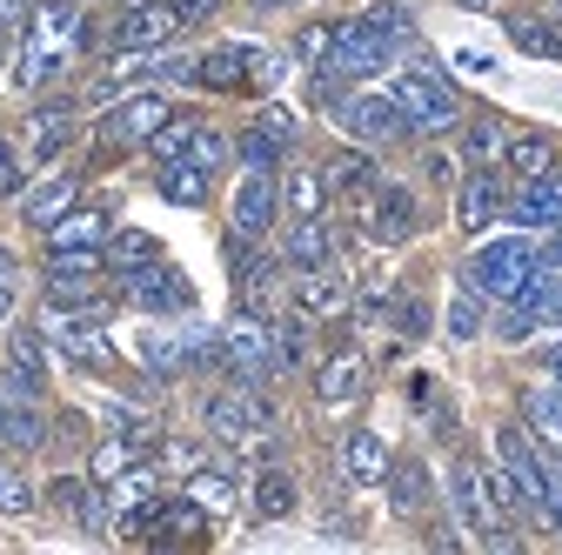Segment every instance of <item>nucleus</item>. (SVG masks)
I'll return each instance as SVG.
<instances>
[{"mask_svg":"<svg viewBox=\"0 0 562 555\" xmlns=\"http://www.w3.org/2000/svg\"><path fill=\"white\" fill-rule=\"evenodd\" d=\"M215 369H222L235 388H261V382L274 375V321H261L255 308H241V315L222 328Z\"/></svg>","mask_w":562,"mask_h":555,"instance_id":"f257e3e1","label":"nucleus"},{"mask_svg":"<svg viewBox=\"0 0 562 555\" xmlns=\"http://www.w3.org/2000/svg\"><path fill=\"white\" fill-rule=\"evenodd\" d=\"M402 107V127L408 134H442V127H462V94L436 75V67H408L389 94Z\"/></svg>","mask_w":562,"mask_h":555,"instance_id":"f03ea898","label":"nucleus"},{"mask_svg":"<svg viewBox=\"0 0 562 555\" xmlns=\"http://www.w3.org/2000/svg\"><path fill=\"white\" fill-rule=\"evenodd\" d=\"M462 274H469L475 295H503V302H516V288L536 274V248H529V241H488V248H475V254L462 261Z\"/></svg>","mask_w":562,"mask_h":555,"instance_id":"7ed1b4c3","label":"nucleus"},{"mask_svg":"<svg viewBox=\"0 0 562 555\" xmlns=\"http://www.w3.org/2000/svg\"><path fill=\"white\" fill-rule=\"evenodd\" d=\"M395 60V47L375 34V27H362V21H341L335 27V47H328V75L335 81H369V75H382V67Z\"/></svg>","mask_w":562,"mask_h":555,"instance_id":"20e7f679","label":"nucleus"},{"mask_svg":"<svg viewBox=\"0 0 562 555\" xmlns=\"http://www.w3.org/2000/svg\"><path fill=\"white\" fill-rule=\"evenodd\" d=\"M121 288H127V302H140L148 315H188V308H194V288L181 282L175 268H161V254L140 261V268H127Z\"/></svg>","mask_w":562,"mask_h":555,"instance_id":"39448f33","label":"nucleus"},{"mask_svg":"<svg viewBox=\"0 0 562 555\" xmlns=\"http://www.w3.org/2000/svg\"><path fill=\"white\" fill-rule=\"evenodd\" d=\"M175 27H181V14L168 8V0H134V8L114 21V47L121 54H155Z\"/></svg>","mask_w":562,"mask_h":555,"instance_id":"423d86ee","label":"nucleus"},{"mask_svg":"<svg viewBox=\"0 0 562 555\" xmlns=\"http://www.w3.org/2000/svg\"><path fill=\"white\" fill-rule=\"evenodd\" d=\"M101 268H108L101 248H54L47 254V302H88Z\"/></svg>","mask_w":562,"mask_h":555,"instance_id":"0eeeda50","label":"nucleus"},{"mask_svg":"<svg viewBox=\"0 0 562 555\" xmlns=\"http://www.w3.org/2000/svg\"><path fill=\"white\" fill-rule=\"evenodd\" d=\"M168 121H175V107H168L161 94H127V101L108 114V127H101V134H108L114 148H134V141H155Z\"/></svg>","mask_w":562,"mask_h":555,"instance_id":"6e6552de","label":"nucleus"},{"mask_svg":"<svg viewBox=\"0 0 562 555\" xmlns=\"http://www.w3.org/2000/svg\"><path fill=\"white\" fill-rule=\"evenodd\" d=\"M268 422H274V415H268V401H255V388L207 401V435H215V442H248V435H261Z\"/></svg>","mask_w":562,"mask_h":555,"instance_id":"1a4fd4ad","label":"nucleus"},{"mask_svg":"<svg viewBox=\"0 0 562 555\" xmlns=\"http://www.w3.org/2000/svg\"><path fill=\"white\" fill-rule=\"evenodd\" d=\"M41 328H47V335H54L75 362H88V369H108V362H114V349H108V335H101V321H94V315H60V308H54Z\"/></svg>","mask_w":562,"mask_h":555,"instance_id":"9d476101","label":"nucleus"},{"mask_svg":"<svg viewBox=\"0 0 562 555\" xmlns=\"http://www.w3.org/2000/svg\"><path fill=\"white\" fill-rule=\"evenodd\" d=\"M503 215H509V222H522V228H562V174L522 181V188L503 201Z\"/></svg>","mask_w":562,"mask_h":555,"instance_id":"9b49d317","label":"nucleus"},{"mask_svg":"<svg viewBox=\"0 0 562 555\" xmlns=\"http://www.w3.org/2000/svg\"><path fill=\"white\" fill-rule=\"evenodd\" d=\"M335 121H341L348 134H362V141H395V134H402V107L382 101V94H348V101L335 107Z\"/></svg>","mask_w":562,"mask_h":555,"instance_id":"f8f14e48","label":"nucleus"},{"mask_svg":"<svg viewBox=\"0 0 562 555\" xmlns=\"http://www.w3.org/2000/svg\"><path fill=\"white\" fill-rule=\"evenodd\" d=\"M503 215V181L496 174H488V168H475L462 188H456V222L475 235V228H488V222H496Z\"/></svg>","mask_w":562,"mask_h":555,"instance_id":"ddd939ff","label":"nucleus"},{"mask_svg":"<svg viewBox=\"0 0 562 555\" xmlns=\"http://www.w3.org/2000/svg\"><path fill=\"white\" fill-rule=\"evenodd\" d=\"M496 455H503V468L522 482V496L536 502V496H542V482H549V468H542V455L529 449V435H522V429H496Z\"/></svg>","mask_w":562,"mask_h":555,"instance_id":"4468645a","label":"nucleus"},{"mask_svg":"<svg viewBox=\"0 0 562 555\" xmlns=\"http://www.w3.org/2000/svg\"><path fill=\"white\" fill-rule=\"evenodd\" d=\"M274 181L268 174H248L241 181V194H235V235L248 241V235H268V222H274Z\"/></svg>","mask_w":562,"mask_h":555,"instance_id":"2eb2a0df","label":"nucleus"},{"mask_svg":"<svg viewBox=\"0 0 562 555\" xmlns=\"http://www.w3.org/2000/svg\"><path fill=\"white\" fill-rule=\"evenodd\" d=\"M341 468H348V482H356V489L382 482V475H389V449H382V435H375V429H356V435L341 442Z\"/></svg>","mask_w":562,"mask_h":555,"instance_id":"dca6fc26","label":"nucleus"},{"mask_svg":"<svg viewBox=\"0 0 562 555\" xmlns=\"http://www.w3.org/2000/svg\"><path fill=\"white\" fill-rule=\"evenodd\" d=\"M449 496H456V516H462L475 535H482L488 522H496V502H488V482H482V468H475V462H462V468H456Z\"/></svg>","mask_w":562,"mask_h":555,"instance_id":"f3484780","label":"nucleus"},{"mask_svg":"<svg viewBox=\"0 0 562 555\" xmlns=\"http://www.w3.org/2000/svg\"><path fill=\"white\" fill-rule=\"evenodd\" d=\"M75 201H81V181H75V174H54V181H41V188L27 194L21 215H27L34 228H54L60 215H75Z\"/></svg>","mask_w":562,"mask_h":555,"instance_id":"a211bd4d","label":"nucleus"},{"mask_svg":"<svg viewBox=\"0 0 562 555\" xmlns=\"http://www.w3.org/2000/svg\"><path fill=\"white\" fill-rule=\"evenodd\" d=\"M281 254H289V268H328V254H335V241H328V228H322V215H295V228H289V241H281Z\"/></svg>","mask_w":562,"mask_h":555,"instance_id":"6ab92c4d","label":"nucleus"},{"mask_svg":"<svg viewBox=\"0 0 562 555\" xmlns=\"http://www.w3.org/2000/svg\"><path fill=\"white\" fill-rule=\"evenodd\" d=\"M148 529H155V542H201V529H207V509L188 496V502H155L148 509Z\"/></svg>","mask_w":562,"mask_h":555,"instance_id":"aec40b11","label":"nucleus"},{"mask_svg":"<svg viewBox=\"0 0 562 555\" xmlns=\"http://www.w3.org/2000/svg\"><path fill=\"white\" fill-rule=\"evenodd\" d=\"M67 134H75V101H47V107L27 121V148H34V161L60 155V148H67Z\"/></svg>","mask_w":562,"mask_h":555,"instance_id":"412c9836","label":"nucleus"},{"mask_svg":"<svg viewBox=\"0 0 562 555\" xmlns=\"http://www.w3.org/2000/svg\"><path fill=\"white\" fill-rule=\"evenodd\" d=\"M369 235H375V241H408V235H415V194H408V188H389V194L369 207Z\"/></svg>","mask_w":562,"mask_h":555,"instance_id":"4be33fe9","label":"nucleus"},{"mask_svg":"<svg viewBox=\"0 0 562 555\" xmlns=\"http://www.w3.org/2000/svg\"><path fill=\"white\" fill-rule=\"evenodd\" d=\"M362 388H369V369H362V355H335V362H322V375H315V395H322L328 408L356 401Z\"/></svg>","mask_w":562,"mask_h":555,"instance_id":"5701e85b","label":"nucleus"},{"mask_svg":"<svg viewBox=\"0 0 562 555\" xmlns=\"http://www.w3.org/2000/svg\"><path fill=\"white\" fill-rule=\"evenodd\" d=\"M108 215H94V207H75V215H60L47 228V248H108Z\"/></svg>","mask_w":562,"mask_h":555,"instance_id":"b1692460","label":"nucleus"},{"mask_svg":"<svg viewBox=\"0 0 562 555\" xmlns=\"http://www.w3.org/2000/svg\"><path fill=\"white\" fill-rule=\"evenodd\" d=\"M503 161H509L522 181H542V174H555V141H549V134H509Z\"/></svg>","mask_w":562,"mask_h":555,"instance_id":"393cba45","label":"nucleus"},{"mask_svg":"<svg viewBox=\"0 0 562 555\" xmlns=\"http://www.w3.org/2000/svg\"><path fill=\"white\" fill-rule=\"evenodd\" d=\"M295 308H302V315H341V308H348V288L335 282L328 268H308L302 282H295Z\"/></svg>","mask_w":562,"mask_h":555,"instance_id":"a878e982","label":"nucleus"},{"mask_svg":"<svg viewBox=\"0 0 562 555\" xmlns=\"http://www.w3.org/2000/svg\"><path fill=\"white\" fill-rule=\"evenodd\" d=\"M140 355H148L155 375H181V369H188V341L168 335V321L155 315V328H140Z\"/></svg>","mask_w":562,"mask_h":555,"instance_id":"bb28decb","label":"nucleus"},{"mask_svg":"<svg viewBox=\"0 0 562 555\" xmlns=\"http://www.w3.org/2000/svg\"><path fill=\"white\" fill-rule=\"evenodd\" d=\"M503 148H509V127H503V121H488V114H482V121H469V127H462V161L496 168V161H503Z\"/></svg>","mask_w":562,"mask_h":555,"instance_id":"cd10ccee","label":"nucleus"},{"mask_svg":"<svg viewBox=\"0 0 562 555\" xmlns=\"http://www.w3.org/2000/svg\"><path fill=\"white\" fill-rule=\"evenodd\" d=\"M362 27H375L395 54H408V47H415V14L402 8V0H375V8L362 14Z\"/></svg>","mask_w":562,"mask_h":555,"instance_id":"c85d7f7f","label":"nucleus"},{"mask_svg":"<svg viewBox=\"0 0 562 555\" xmlns=\"http://www.w3.org/2000/svg\"><path fill=\"white\" fill-rule=\"evenodd\" d=\"M0 442H8V449H41L34 401H8V395H0Z\"/></svg>","mask_w":562,"mask_h":555,"instance_id":"c756f323","label":"nucleus"},{"mask_svg":"<svg viewBox=\"0 0 562 555\" xmlns=\"http://www.w3.org/2000/svg\"><path fill=\"white\" fill-rule=\"evenodd\" d=\"M161 194L181 201V207H201V201H207V168H194V161H161Z\"/></svg>","mask_w":562,"mask_h":555,"instance_id":"7c9ffc66","label":"nucleus"},{"mask_svg":"<svg viewBox=\"0 0 562 555\" xmlns=\"http://www.w3.org/2000/svg\"><path fill=\"white\" fill-rule=\"evenodd\" d=\"M509 41L522 54H536V60H562V34L549 21H536V14H509Z\"/></svg>","mask_w":562,"mask_h":555,"instance_id":"2f4dec72","label":"nucleus"},{"mask_svg":"<svg viewBox=\"0 0 562 555\" xmlns=\"http://www.w3.org/2000/svg\"><path fill=\"white\" fill-rule=\"evenodd\" d=\"M255 516H268V522H281V516H295V475H281V468H268V475L255 482Z\"/></svg>","mask_w":562,"mask_h":555,"instance_id":"473e14b6","label":"nucleus"},{"mask_svg":"<svg viewBox=\"0 0 562 555\" xmlns=\"http://www.w3.org/2000/svg\"><path fill=\"white\" fill-rule=\"evenodd\" d=\"M308 362V321L302 315H289V321H274V369H302Z\"/></svg>","mask_w":562,"mask_h":555,"instance_id":"72a5a7b5","label":"nucleus"},{"mask_svg":"<svg viewBox=\"0 0 562 555\" xmlns=\"http://www.w3.org/2000/svg\"><path fill=\"white\" fill-rule=\"evenodd\" d=\"M389 482H395V489H389V502H395L402 516H415L422 502H429V468H422V462H402Z\"/></svg>","mask_w":562,"mask_h":555,"instance_id":"f704fd0d","label":"nucleus"},{"mask_svg":"<svg viewBox=\"0 0 562 555\" xmlns=\"http://www.w3.org/2000/svg\"><path fill=\"white\" fill-rule=\"evenodd\" d=\"M281 201H289V215H322L328 181H322V174H308V168H295V174H289V188H281Z\"/></svg>","mask_w":562,"mask_h":555,"instance_id":"c9c22d12","label":"nucleus"},{"mask_svg":"<svg viewBox=\"0 0 562 555\" xmlns=\"http://www.w3.org/2000/svg\"><path fill=\"white\" fill-rule=\"evenodd\" d=\"M235 155H241V168H248V174H274V161H281V141H274L268 127H248L241 141H235Z\"/></svg>","mask_w":562,"mask_h":555,"instance_id":"e433bc0d","label":"nucleus"},{"mask_svg":"<svg viewBox=\"0 0 562 555\" xmlns=\"http://www.w3.org/2000/svg\"><path fill=\"white\" fill-rule=\"evenodd\" d=\"M101 261L114 268V274H127V268H140V261H155V241L148 235H108V248H101Z\"/></svg>","mask_w":562,"mask_h":555,"instance_id":"4c0bfd02","label":"nucleus"},{"mask_svg":"<svg viewBox=\"0 0 562 555\" xmlns=\"http://www.w3.org/2000/svg\"><path fill=\"white\" fill-rule=\"evenodd\" d=\"M188 496H194V502H201L207 516H222V509L235 502V489H228V475H215V468H194V475H188Z\"/></svg>","mask_w":562,"mask_h":555,"instance_id":"58836bf2","label":"nucleus"},{"mask_svg":"<svg viewBox=\"0 0 562 555\" xmlns=\"http://www.w3.org/2000/svg\"><path fill=\"white\" fill-rule=\"evenodd\" d=\"M522 408H529V422H536V429H542V435L562 449V388H536Z\"/></svg>","mask_w":562,"mask_h":555,"instance_id":"ea45409f","label":"nucleus"},{"mask_svg":"<svg viewBox=\"0 0 562 555\" xmlns=\"http://www.w3.org/2000/svg\"><path fill=\"white\" fill-rule=\"evenodd\" d=\"M188 141H194V121H181V114H175V121L155 134V141H148V155H155V161H181V155H188Z\"/></svg>","mask_w":562,"mask_h":555,"instance_id":"a19ab883","label":"nucleus"},{"mask_svg":"<svg viewBox=\"0 0 562 555\" xmlns=\"http://www.w3.org/2000/svg\"><path fill=\"white\" fill-rule=\"evenodd\" d=\"M181 161H194V168H207V174H215V168L228 161V141H222L215 127H194V141H188V155H181Z\"/></svg>","mask_w":562,"mask_h":555,"instance_id":"79ce46f5","label":"nucleus"},{"mask_svg":"<svg viewBox=\"0 0 562 555\" xmlns=\"http://www.w3.org/2000/svg\"><path fill=\"white\" fill-rule=\"evenodd\" d=\"M60 75V54L54 47H27V60H21V88H41V81H54Z\"/></svg>","mask_w":562,"mask_h":555,"instance_id":"37998d69","label":"nucleus"},{"mask_svg":"<svg viewBox=\"0 0 562 555\" xmlns=\"http://www.w3.org/2000/svg\"><path fill=\"white\" fill-rule=\"evenodd\" d=\"M0 516H34V489H27V475H0Z\"/></svg>","mask_w":562,"mask_h":555,"instance_id":"c03bdc74","label":"nucleus"},{"mask_svg":"<svg viewBox=\"0 0 562 555\" xmlns=\"http://www.w3.org/2000/svg\"><path fill=\"white\" fill-rule=\"evenodd\" d=\"M127 449H134L127 435H121V442H101V449H94V462H88V475H94V482H108V475H121V468H127Z\"/></svg>","mask_w":562,"mask_h":555,"instance_id":"a18cd8bd","label":"nucleus"},{"mask_svg":"<svg viewBox=\"0 0 562 555\" xmlns=\"http://www.w3.org/2000/svg\"><path fill=\"white\" fill-rule=\"evenodd\" d=\"M475 328H482L475 295H456V308H449V335H456V341H475Z\"/></svg>","mask_w":562,"mask_h":555,"instance_id":"49530a36","label":"nucleus"},{"mask_svg":"<svg viewBox=\"0 0 562 555\" xmlns=\"http://www.w3.org/2000/svg\"><path fill=\"white\" fill-rule=\"evenodd\" d=\"M389 315H395V328H402V335H429V308H422L415 295H402Z\"/></svg>","mask_w":562,"mask_h":555,"instance_id":"de8ad7c7","label":"nucleus"},{"mask_svg":"<svg viewBox=\"0 0 562 555\" xmlns=\"http://www.w3.org/2000/svg\"><path fill=\"white\" fill-rule=\"evenodd\" d=\"M14 369H27V375H41V369H47V355H41V335L14 328Z\"/></svg>","mask_w":562,"mask_h":555,"instance_id":"09e8293b","label":"nucleus"},{"mask_svg":"<svg viewBox=\"0 0 562 555\" xmlns=\"http://www.w3.org/2000/svg\"><path fill=\"white\" fill-rule=\"evenodd\" d=\"M261 127L274 134V141H281V148H289V141H295V127H302V121H295L289 107H281V101H268V107H261Z\"/></svg>","mask_w":562,"mask_h":555,"instance_id":"8fccbe9b","label":"nucleus"},{"mask_svg":"<svg viewBox=\"0 0 562 555\" xmlns=\"http://www.w3.org/2000/svg\"><path fill=\"white\" fill-rule=\"evenodd\" d=\"M328 47H335V27H302V41H295V54L315 60V67L328 60Z\"/></svg>","mask_w":562,"mask_h":555,"instance_id":"3c124183","label":"nucleus"},{"mask_svg":"<svg viewBox=\"0 0 562 555\" xmlns=\"http://www.w3.org/2000/svg\"><path fill=\"white\" fill-rule=\"evenodd\" d=\"M34 27H41V34H60V27H75V0H47V8L34 14Z\"/></svg>","mask_w":562,"mask_h":555,"instance_id":"603ef678","label":"nucleus"},{"mask_svg":"<svg viewBox=\"0 0 562 555\" xmlns=\"http://www.w3.org/2000/svg\"><path fill=\"white\" fill-rule=\"evenodd\" d=\"M21 188V161H14V141L0 134V194H14Z\"/></svg>","mask_w":562,"mask_h":555,"instance_id":"864d4df0","label":"nucleus"},{"mask_svg":"<svg viewBox=\"0 0 562 555\" xmlns=\"http://www.w3.org/2000/svg\"><path fill=\"white\" fill-rule=\"evenodd\" d=\"M168 8H175V14H181V27H188V21H215L222 0H168Z\"/></svg>","mask_w":562,"mask_h":555,"instance_id":"5fc2aeb1","label":"nucleus"},{"mask_svg":"<svg viewBox=\"0 0 562 555\" xmlns=\"http://www.w3.org/2000/svg\"><path fill=\"white\" fill-rule=\"evenodd\" d=\"M8 308H14V261L0 248V321H8Z\"/></svg>","mask_w":562,"mask_h":555,"instance_id":"6e6d98bb","label":"nucleus"},{"mask_svg":"<svg viewBox=\"0 0 562 555\" xmlns=\"http://www.w3.org/2000/svg\"><path fill=\"white\" fill-rule=\"evenodd\" d=\"M161 462H168V468H194V462H201V449H188V442H168V449H161Z\"/></svg>","mask_w":562,"mask_h":555,"instance_id":"4d7b16f0","label":"nucleus"},{"mask_svg":"<svg viewBox=\"0 0 562 555\" xmlns=\"http://www.w3.org/2000/svg\"><path fill=\"white\" fill-rule=\"evenodd\" d=\"M21 14H27V0H0V27H14Z\"/></svg>","mask_w":562,"mask_h":555,"instance_id":"13d9d810","label":"nucleus"},{"mask_svg":"<svg viewBox=\"0 0 562 555\" xmlns=\"http://www.w3.org/2000/svg\"><path fill=\"white\" fill-rule=\"evenodd\" d=\"M456 8H469V14H488V8H496V0H456Z\"/></svg>","mask_w":562,"mask_h":555,"instance_id":"bf43d9fd","label":"nucleus"},{"mask_svg":"<svg viewBox=\"0 0 562 555\" xmlns=\"http://www.w3.org/2000/svg\"><path fill=\"white\" fill-rule=\"evenodd\" d=\"M255 8H289V0H255Z\"/></svg>","mask_w":562,"mask_h":555,"instance_id":"052dcab7","label":"nucleus"},{"mask_svg":"<svg viewBox=\"0 0 562 555\" xmlns=\"http://www.w3.org/2000/svg\"><path fill=\"white\" fill-rule=\"evenodd\" d=\"M549 14H555V21H562V0H549Z\"/></svg>","mask_w":562,"mask_h":555,"instance_id":"680f3d73","label":"nucleus"}]
</instances>
